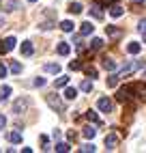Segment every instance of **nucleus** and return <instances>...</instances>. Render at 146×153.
I'll return each instance as SVG.
<instances>
[{
	"mask_svg": "<svg viewBox=\"0 0 146 153\" xmlns=\"http://www.w3.org/2000/svg\"><path fill=\"white\" fill-rule=\"evenodd\" d=\"M131 86L138 93V97H146V84H131Z\"/></svg>",
	"mask_w": 146,
	"mask_h": 153,
	"instance_id": "nucleus-15",
	"label": "nucleus"
},
{
	"mask_svg": "<svg viewBox=\"0 0 146 153\" xmlns=\"http://www.w3.org/2000/svg\"><path fill=\"white\" fill-rule=\"evenodd\" d=\"M26 108H28V99H17L15 104H13V110L17 112V114H19V112H24Z\"/></svg>",
	"mask_w": 146,
	"mask_h": 153,
	"instance_id": "nucleus-6",
	"label": "nucleus"
},
{
	"mask_svg": "<svg viewBox=\"0 0 146 153\" xmlns=\"http://www.w3.org/2000/svg\"><path fill=\"white\" fill-rule=\"evenodd\" d=\"M140 67H144V60H131L127 67H122V71L118 74V78H125V76H131L133 71H138Z\"/></svg>",
	"mask_w": 146,
	"mask_h": 153,
	"instance_id": "nucleus-1",
	"label": "nucleus"
},
{
	"mask_svg": "<svg viewBox=\"0 0 146 153\" xmlns=\"http://www.w3.org/2000/svg\"><path fill=\"white\" fill-rule=\"evenodd\" d=\"M105 33H108L110 37H114V39L120 37V30H118V28H114V26H105Z\"/></svg>",
	"mask_w": 146,
	"mask_h": 153,
	"instance_id": "nucleus-23",
	"label": "nucleus"
},
{
	"mask_svg": "<svg viewBox=\"0 0 146 153\" xmlns=\"http://www.w3.org/2000/svg\"><path fill=\"white\" fill-rule=\"evenodd\" d=\"M15 43H17V41H15V37H7V41H4V45H2V48H4V52H11V50L15 48Z\"/></svg>",
	"mask_w": 146,
	"mask_h": 153,
	"instance_id": "nucleus-13",
	"label": "nucleus"
},
{
	"mask_svg": "<svg viewBox=\"0 0 146 153\" xmlns=\"http://www.w3.org/2000/svg\"><path fill=\"white\" fill-rule=\"evenodd\" d=\"M35 86H45V78H37L35 80Z\"/></svg>",
	"mask_w": 146,
	"mask_h": 153,
	"instance_id": "nucleus-36",
	"label": "nucleus"
},
{
	"mask_svg": "<svg viewBox=\"0 0 146 153\" xmlns=\"http://www.w3.org/2000/svg\"><path fill=\"white\" fill-rule=\"evenodd\" d=\"M82 134H84L86 138H90V140H92V138H95V134H97V129L92 127V125H88V127H84V131H82Z\"/></svg>",
	"mask_w": 146,
	"mask_h": 153,
	"instance_id": "nucleus-18",
	"label": "nucleus"
},
{
	"mask_svg": "<svg viewBox=\"0 0 146 153\" xmlns=\"http://www.w3.org/2000/svg\"><path fill=\"white\" fill-rule=\"evenodd\" d=\"M28 2H37V0H28Z\"/></svg>",
	"mask_w": 146,
	"mask_h": 153,
	"instance_id": "nucleus-43",
	"label": "nucleus"
},
{
	"mask_svg": "<svg viewBox=\"0 0 146 153\" xmlns=\"http://www.w3.org/2000/svg\"><path fill=\"white\" fill-rule=\"evenodd\" d=\"M47 104H49V108H54V110H58V112L65 110V104H62L58 97H54V95H47Z\"/></svg>",
	"mask_w": 146,
	"mask_h": 153,
	"instance_id": "nucleus-3",
	"label": "nucleus"
},
{
	"mask_svg": "<svg viewBox=\"0 0 146 153\" xmlns=\"http://www.w3.org/2000/svg\"><path fill=\"white\" fill-rule=\"evenodd\" d=\"M71 147L69 145H65V142H60V145H56V151H60V153H65V151H69Z\"/></svg>",
	"mask_w": 146,
	"mask_h": 153,
	"instance_id": "nucleus-31",
	"label": "nucleus"
},
{
	"mask_svg": "<svg viewBox=\"0 0 146 153\" xmlns=\"http://www.w3.org/2000/svg\"><path fill=\"white\" fill-rule=\"evenodd\" d=\"M80 151H82V153H88V151L92 153V151H95V145H92V142H90V145H84V147H82Z\"/></svg>",
	"mask_w": 146,
	"mask_h": 153,
	"instance_id": "nucleus-32",
	"label": "nucleus"
},
{
	"mask_svg": "<svg viewBox=\"0 0 146 153\" xmlns=\"http://www.w3.org/2000/svg\"><path fill=\"white\" fill-rule=\"evenodd\" d=\"M80 33L84 35V37H88V35L95 33V26H92L90 22H84V24H82V28H80Z\"/></svg>",
	"mask_w": 146,
	"mask_h": 153,
	"instance_id": "nucleus-8",
	"label": "nucleus"
},
{
	"mask_svg": "<svg viewBox=\"0 0 146 153\" xmlns=\"http://www.w3.org/2000/svg\"><path fill=\"white\" fill-rule=\"evenodd\" d=\"M60 28L65 30V33H71V30H73V22H69V19H65V22L60 24Z\"/></svg>",
	"mask_w": 146,
	"mask_h": 153,
	"instance_id": "nucleus-27",
	"label": "nucleus"
},
{
	"mask_svg": "<svg viewBox=\"0 0 146 153\" xmlns=\"http://www.w3.org/2000/svg\"><path fill=\"white\" fill-rule=\"evenodd\" d=\"M7 71H9V69H7L2 63H0V78H4V76H7Z\"/></svg>",
	"mask_w": 146,
	"mask_h": 153,
	"instance_id": "nucleus-37",
	"label": "nucleus"
},
{
	"mask_svg": "<svg viewBox=\"0 0 146 153\" xmlns=\"http://www.w3.org/2000/svg\"><path fill=\"white\" fill-rule=\"evenodd\" d=\"M101 4H114V0H99Z\"/></svg>",
	"mask_w": 146,
	"mask_h": 153,
	"instance_id": "nucleus-40",
	"label": "nucleus"
},
{
	"mask_svg": "<svg viewBox=\"0 0 146 153\" xmlns=\"http://www.w3.org/2000/svg\"><path fill=\"white\" fill-rule=\"evenodd\" d=\"M69 52H71V45L69 43H58V54L60 56H67Z\"/></svg>",
	"mask_w": 146,
	"mask_h": 153,
	"instance_id": "nucleus-16",
	"label": "nucleus"
},
{
	"mask_svg": "<svg viewBox=\"0 0 146 153\" xmlns=\"http://www.w3.org/2000/svg\"><path fill=\"white\" fill-rule=\"evenodd\" d=\"M82 65H80V60H71V63H69V69H73V71H75V69H80Z\"/></svg>",
	"mask_w": 146,
	"mask_h": 153,
	"instance_id": "nucleus-35",
	"label": "nucleus"
},
{
	"mask_svg": "<svg viewBox=\"0 0 146 153\" xmlns=\"http://www.w3.org/2000/svg\"><path fill=\"white\" fill-rule=\"evenodd\" d=\"M11 71H13V74H22V65H19V63H13V65H11Z\"/></svg>",
	"mask_w": 146,
	"mask_h": 153,
	"instance_id": "nucleus-34",
	"label": "nucleus"
},
{
	"mask_svg": "<svg viewBox=\"0 0 146 153\" xmlns=\"http://www.w3.org/2000/svg\"><path fill=\"white\" fill-rule=\"evenodd\" d=\"M22 54H24V56H30V54H32V43H30V41H24V43H22Z\"/></svg>",
	"mask_w": 146,
	"mask_h": 153,
	"instance_id": "nucleus-17",
	"label": "nucleus"
},
{
	"mask_svg": "<svg viewBox=\"0 0 146 153\" xmlns=\"http://www.w3.org/2000/svg\"><path fill=\"white\" fill-rule=\"evenodd\" d=\"M133 2H144V0H133Z\"/></svg>",
	"mask_w": 146,
	"mask_h": 153,
	"instance_id": "nucleus-42",
	"label": "nucleus"
},
{
	"mask_svg": "<svg viewBox=\"0 0 146 153\" xmlns=\"http://www.w3.org/2000/svg\"><path fill=\"white\" fill-rule=\"evenodd\" d=\"M77 97V88H73V86H69L67 91H65V99H69V101H73Z\"/></svg>",
	"mask_w": 146,
	"mask_h": 153,
	"instance_id": "nucleus-14",
	"label": "nucleus"
},
{
	"mask_svg": "<svg viewBox=\"0 0 146 153\" xmlns=\"http://www.w3.org/2000/svg\"><path fill=\"white\" fill-rule=\"evenodd\" d=\"M116 145H118V136H116V134H108V136H105V147H108V149H114Z\"/></svg>",
	"mask_w": 146,
	"mask_h": 153,
	"instance_id": "nucleus-7",
	"label": "nucleus"
},
{
	"mask_svg": "<svg viewBox=\"0 0 146 153\" xmlns=\"http://www.w3.org/2000/svg\"><path fill=\"white\" fill-rule=\"evenodd\" d=\"M7 138L11 140L13 145H17V142H22V134H19V131H11V134H9Z\"/></svg>",
	"mask_w": 146,
	"mask_h": 153,
	"instance_id": "nucleus-19",
	"label": "nucleus"
},
{
	"mask_svg": "<svg viewBox=\"0 0 146 153\" xmlns=\"http://www.w3.org/2000/svg\"><path fill=\"white\" fill-rule=\"evenodd\" d=\"M122 13H125V11H122V7H118V4H114V7L110 9V15H112V17H120Z\"/></svg>",
	"mask_w": 146,
	"mask_h": 153,
	"instance_id": "nucleus-21",
	"label": "nucleus"
},
{
	"mask_svg": "<svg viewBox=\"0 0 146 153\" xmlns=\"http://www.w3.org/2000/svg\"><path fill=\"white\" fill-rule=\"evenodd\" d=\"M52 26H54V24H52V22H45V24H41V28H43V30H49Z\"/></svg>",
	"mask_w": 146,
	"mask_h": 153,
	"instance_id": "nucleus-39",
	"label": "nucleus"
},
{
	"mask_svg": "<svg viewBox=\"0 0 146 153\" xmlns=\"http://www.w3.org/2000/svg\"><path fill=\"white\" fill-rule=\"evenodd\" d=\"M9 95H11V86H9V84H4V86H0V101H4V99H9Z\"/></svg>",
	"mask_w": 146,
	"mask_h": 153,
	"instance_id": "nucleus-12",
	"label": "nucleus"
},
{
	"mask_svg": "<svg viewBox=\"0 0 146 153\" xmlns=\"http://www.w3.org/2000/svg\"><path fill=\"white\" fill-rule=\"evenodd\" d=\"M43 69L47 71V74H60V65L58 63H47Z\"/></svg>",
	"mask_w": 146,
	"mask_h": 153,
	"instance_id": "nucleus-11",
	"label": "nucleus"
},
{
	"mask_svg": "<svg viewBox=\"0 0 146 153\" xmlns=\"http://www.w3.org/2000/svg\"><path fill=\"white\" fill-rule=\"evenodd\" d=\"M67 84H69V78H67V76H60V78L56 80V82H54V86H56V88H60V86H67Z\"/></svg>",
	"mask_w": 146,
	"mask_h": 153,
	"instance_id": "nucleus-24",
	"label": "nucleus"
},
{
	"mask_svg": "<svg viewBox=\"0 0 146 153\" xmlns=\"http://www.w3.org/2000/svg\"><path fill=\"white\" fill-rule=\"evenodd\" d=\"M84 71H86V76H88V78H97V69H95V67H86Z\"/></svg>",
	"mask_w": 146,
	"mask_h": 153,
	"instance_id": "nucleus-29",
	"label": "nucleus"
},
{
	"mask_svg": "<svg viewBox=\"0 0 146 153\" xmlns=\"http://www.w3.org/2000/svg\"><path fill=\"white\" fill-rule=\"evenodd\" d=\"M2 9H4V11H17L19 2H17V0H2Z\"/></svg>",
	"mask_w": 146,
	"mask_h": 153,
	"instance_id": "nucleus-5",
	"label": "nucleus"
},
{
	"mask_svg": "<svg viewBox=\"0 0 146 153\" xmlns=\"http://www.w3.org/2000/svg\"><path fill=\"white\" fill-rule=\"evenodd\" d=\"M86 119L90 121V123H99V114H97L95 110H88V112H86Z\"/></svg>",
	"mask_w": 146,
	"mask_h": 153,
	"instance_id": "nucleus-22",
	"label": "nucleus"
},
{
	"mask_svg": "<svg viewBox=\"0 0 146 153\" xmlns=\"http://www.w3.org/2000/svg\"><path fill=\"white\" fill-rule=\"evenodd\" d=\"M82 91H84V93H90V91H92V82H90V80H84V82H82V86H80Z\"/></svg>",
	"mask_w": 146,
	"mask_h": 153,
	"instance_id": "nucleus-26",
	"label": "nucleus"
},
{
	"mask_svg": "<svg viewBox=\"0 0 146 153\" xmlns=\"http://www.w3.org/2000/svg\"><path fill=\"white\" fill-rule=\"evenodd\" d=\"M69 13H73V15L82 13V4H80V2H71V4H69Z\"/></svg>",
	"mask_w": 146,
	"mask_h": 153,
	"instance_id": "nucleus-20",
	"label": "nucleus"
},
{
	"mask_svg": "<svg viewBox=\"0 0 146 153\" xmlns=\"http://www.w3.org/2000/svg\"><path fill=\"white\" fill-rule=\"evenodd\" d=\"M90 45H92V50H99V48L103 45V41H101V39H92V43H90Z\"/></svg>",
	"mask_w": 146,
	"mask_h": 153,
	"instance_id": "nucleus-33",
	"label": "nucleus"
},
{
	"mask_svg": "<svg viewBox=\"0 0 146 153\" xmlns=\"http://www.w3.org/2000/svg\"><path fill=\"white\" fill-rule=\"evenodd\" d=\"M103 67H105L108 71H114V69H116V63H114V60H110V58H105V60H103Z\"/></svg>",
	"mask_w": 146,
	"mask_h": 153,
	"instance_id": "nucleus-25",
	"label": "nucleus"
},
{
	"mask_svg": "<svg viewBox=\"0 0 146 153\" xmlns=\"http://www.w3.org/2000/svg\"><path fill=\"white\" fill-rule=\"evenodd\" d=\"M97 106H99L101 112H112V108H114V106H112V101H110L108 97H101V99L97 101Z\"/></svg>",
	"mask_w": 146,
	"mask_h": 153,
	"instance_id": "nucleus-4",
	"label": "nucleus"
},
{
	"mask_svg": "<svg viewBox=\"0 0 146 153\" xmlns=\"http://www.w3.org/2000/svg\"><path fill=\"white\" fill-rule=\"evenodd\" d=\"M7 125V117H2V114H0V129H2Z\"/></svg>",
	"mask_w": 146,
	"mask_h": 153,
	"instance_id": "nucleus-38",
	"label": "nucleus"
},
{
	"mask_svg": "<svg viewBox=\"0 0 146 153\" xmlns=\"http://www.w3.org/2000/svg\"><path fill=\"white\" fill-rule=\"evenodd\" d=\"M138 30L142 33V37H144V41H146V19H142L140 22V26H138Z\"/></svg>",
	"mask_w": 146,
	"mask_h": 153,
	"instance_id": "nucleus-28",
	"label": "nucleus"
},
{
	"mask_svg": "<svg viewBox=\"0 0 146 153\" xmlns=\"http://www.w3.org/2000/svg\"><path fill=\"white\" fill-rule=\"evenodd\" d=\"M90 13H92V17H97V19H103V11H101V2H97V4H92V7H90Z\"/></svg>",
	"mask_w": 146,
	"mask_h": 153,
	"instance_id": "nucleus-9",
	"label": "nucleus"
},
{
	"mask_svg": "<svg viewBox=\"0 0 146 153\" xmlns=\"http://www.w3.org/2000/svg\"><path fill=\"white\" fill-rule=\"evenodd\" d=\"M140 50H142V45H140L138 41H131V43L127 45V52H129V54H140Z\"/></svg>",
	"mask_w": 146,
	"mask_h": 153,
	"instance_id": "nucleus-10",
	"label": "nucleus"
},
{
	"mask_svg": "<svg viewBox=\"0 0 146 153\" xmlns=\"http://www.w3.org/2000/svg\"><path fill=\"white\" fill-rule=\"evenodd\" d=\"M131 93H133V86H125V88H120L118 93H116V99H118V101H129V99L133 97Z\"/></svg>",
	"mask_w": 146,
	"mask_h": 153,
	"instance_id": "nucleus-2",
	"label": "nucleus"
},
{
	"mask_svg": "<svg viewBox=\"0 0 146 153\" xmlns=\"http://www.w3.org/2000/svg\"><path fill=\"white\" fill-rule=\"evenodd\" d=\"M0 43H2V41H0ZM0 52H4V48H2V45H0Z\"/></svg>",
	"mask_w": 146,
	"mask_h": 153,
	"instance_id": "nucleus-41",
	"label": "nucleus"
},
{
	"mask_svg": "<svg viewBox=\"0 0 146 153\" xmlns=\"http://www.w3.org/2000/svg\"><path fill=\"white\" fill-rule=\"evenodd\" d=\"M116 84H118V76H110V78H108V86H112V88H114Z\"/></svg>",
	"mask_w": 146,
	"mask_h": 153,
	"instance_id": "nucleus-30",
	"label": "nucleus"
}]
</instances>
